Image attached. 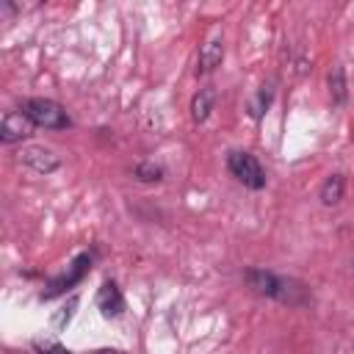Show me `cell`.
Listing matches in <instances>:
<instances>
[{
    "mask_svg": "<svg viewBox=\"0 0 354 354\" xmlns=\"http://www.w3.org/2000/svg\"><path fill=\"white\" fill-rule=\"evenodd\" d=\"M75 307H77V296H69V304H64V310L53 318V324H55L58 329H61L64 324H69V321H72V315H75Z\"/></svg>",
    "mask_w": 354,
    "mask_h": 354,
    "instance_id": "15",
    "label": "cell"
},
{
    "mask_svg": "<svg viewBox=\"0 0 354 354\" xmlns=\"http://www.w3.org/2000/svg\"><path fill=\"white\" fill-rule=\"evenodd\" d=\"M329 94H332V102L335 105H343L346 102L348 91H346V72H343V66H335L329 72Z\"/></svg>",
    "mask_w": 354,
    "mask_h": 354,
    "instance_id": "13",
    "label": "cell"
},
{
    "mask_svg": "<svg viewBox=\"0 0 354 354\" xmlns=\"http://www.w3.org/2000/svg\"><path fill=\"white\" fill-rule=\"evenodd\" d=\"M36 127L30 124V119L22 111H6L0 119V141L3 144H17L22 138H28Z\"/></svg>",
    "mask_w": 354,
    "mask_h": 354,
    "instance_id": "7",
    "label": "cell"
},
{
    "mask_svg": "<svg viewBox=\"0 0 354 354\" xmlns=\"http://www.w3.org/2000/svg\"><path fill=\"white\" fill-rule=\"evenodd\" d=\"M243 282H246V288L252 293L274 299V301L288 304V307H301V304L310 301V290H307L304 282H299L293 277L274 274L268 268H246L243 271Z\"/></svg>",
    "mask_w": 354,
    "mask_h": 354,
    "instance_id": "1",
    "label": "cell"
},
{
    "mask_svg": "<svg viewBox=\"0 0 354 354\" xmlns=\"http://www.w3.org/2000/svg\"><path fill=\"white\" fill-rule=\"evenodd\" d=\"M91 266H94V257H91L88 252H77V254L72 257V263L66 266V271H61L58 277H53V279L44 285V290L39 293V299H41V301H50V299H58V296H64L66 290L77 288V285L86 279V274L91 271Z\"/></svg>",
    "mask_w": 354,
    "mask_h": 354,
    "instance_id": "3",
    "label": "cell"
},
{
    "mask_svg": "<svg viewBox=\"0 0 354 354\" xmlns=\"http://www.w3.org/2000/svg\"><path fill=\"white\" fill-rule=\"evenodd\" d=\"M19 163H25L28 169H33L36 174H53L61 166V158L41 144H30L25 149H19Z\"/></svg>",
    "mask_w": 354,
    "mask_h": 354,
    "instance_id": "5",
    "label": "cell"
},
{
    "mask_svg": "<svg viewBox=\"0 0 354 354\" xmlns=\"http://www.w3.org/2000/svg\"><path fill=\"white\" fill-rule=\"evenodd\" d=\"M343 194H346V177H343L340 171L329 174V177L321 183V188H318V199H321L324 207H335V205H340Z\"/></svg>",
    "mask_w": 354,
    "mask_h": 354,
    "instance_id": "10",
    "label": "cell"
},
{
    "mask_svg": "<svg viewBox=\"0 0 354 354\" xmlns=\"http://www.w3.org/2000/svg\"><path fill=\"white\" fill-rule=\"evenodd\" d=\"M30 346H33L36 354H75V351H69L66 346H61L55 340H33Z\"/></svg>",
    "mask_w": 354,
    "mask_h": 354,
    "instance_id": "14",
    "label": "cell"
},
{
    "mask_svg": "<svg viewBox=\"0 0 354 354\" xmlns=\"http://www.w3.org/2000/svg\"><path fill=\"white\" fill-rule=\"evenodd\" d=\"M224 61V39L221 36H210L202 47H199V58H196V75H210L221 66Z\"/></svg>",
    "mask_w": 354,
    "mask_h": 354,
    "instance_id": "8",
    "label": "cell"
},
{
    "mask_svg": "<svg viewBox=\"0 0 354 354\" xmlns=\"http://www.w3.org/2000/svg\"><path fill=\"white\" fill-rule=\"evenodd\" d=\"M213 108H216V88L213 86H205V88H199L191 97V119L196 124L207 122V116L213 113Z\"/></svg>",
    "mask_w": 354,
    "mask_h": 354,
    "instance_id": "9",
    "label": "cell"
},
{
    "mask_svg": "<svg viewBox=\"0 0 354 354\" xmlns=\"http://www.w3.org/2000/svg\"><path fill=\"white\" fill-rule=\"evenodd\" d=\"M133 177L138 183H160L166 177V169L160 163H155V160H141V163L133 166Z\"/></svg>",
    "mask_w": 354,
    "mask_h": 354,
    "instance_id": "12",
    "label": "cell"
},
{
    "mask_svg": "<svg viewBox=\"0 0 354 354\" xmlns=\"http://www.w3.org/2000/svg\"><path fill=\"white\" fill-rule=\"evenodd\" d=\"M88 354H119L116 348H97V351H88Z\"/></svg>",
    "mask_w": 354,
    "mask_h": 354,
    "instance_id": "16",
    "label": "cell"
},
{
    "mask_svg": "<svg viewBox=\"0 0 354 354\" xmlns=\"http://www.w3.org/2000/svg\"><path fill=\"white\" fill-rule=\"evenodd\" d=\"M33 127H44V130H66L72 127V116L64 111L61 102L55 100H47V97H30L22 102L19 108Z\"/></svg>",
    "mask_w": 354,
    "mask_h": 354,
    "instance_id": "2",
    "label": "cell"
},
{
    "mask_svg": "<svg viewBox=\"0 0 354 354\" xmlns=\"http://www.w3.org/2000/svg\"><path fill=\"white\" fill-rule=\"evenodd\" d=\"M94 301H97V310H100L102 318H119L124 313V293L113 279H105L97 288V299Z\"/></svg>",
    "mask_w": 354,
    "mask_h": 354,
    "instance_id": "6",
    "label": "cell"
},
{
    "mask_svg": "<svg viewBox=\"0 0 354 354\" xmlns=\"http://www.w3.org/2000/svg\"><path fill=\"white\" fill-rule=\"evenodd\" d=\"M227 171L249 191H263L266 188V169L260 166V160L246 152V149H230L227 152Z\"/></svg>",
    "mask_w": 354,
    "mask_h": 354,
    "instance_id": "4",
    "label": "cell"
},
{
    "mask_svg": "<svg viewBox=\"0 0 354 354\" xmlns=\"http://www.w3.org/2000/svg\"><path fill=\"white\" fill-rule=\"evenodd\" d=\"M271 102H274V83H263L257 88V97L249 102V116L252 119H263V113L271 108Z\"/></svg>",
    "mask_w": 354,
    "mask_h": 354,
    "instance_id": "11",
    "label": "cell"
}]
</instances>
